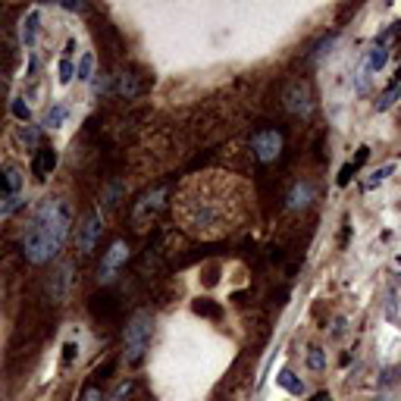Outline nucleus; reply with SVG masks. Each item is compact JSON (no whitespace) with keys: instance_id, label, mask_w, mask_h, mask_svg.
<instances>
[{"instance_id":"21","label":"nucleus","mask_w":401,"mask_h":401,"mask_svg":"<svg viewBox=\"0 0 401 401\" xmlns=\"http://www.w3.org/2000/svg\"><path fill=\"white\" fill-rule=\"evenodd\" d=\"M392 169H395L392 163H386V166H379L376 173H370V179L363 182V188H376V185H382V182H386L388 175H392Z\"/></svg>"},{"instance_id":"34","label":"nucleus","mask_w":401,"mask_h":401,"mask_svg":"<svg viewBox=\"0 0 401 401\" xmlns=\"http://www.w3.org/2000/svg\"><path fill=\"white\" fill-rule=\"evenodd\" d=\"M373 401H388V398H386V395H382V398H373Z\"/></svg>"},{"instance_id":"15","label":"nucleus","mask_w":401,"mask_h":401,"mask_svg":"<svg viewBox=\"0 0 401 401\" xmlns=\"http://www.w3.org/2000/svg\"><path fill=\"white\" fill-rule=\"evenodd\" d=\"M191 310L198 313V317H210V320H219L223 317V307L217 304V301H210V298H198L191 304Z\"/></svg>"},{"instance_id":"33","label":"nucleus","mask_w":401,"mask_h":401,"mask_svg":"<svg viewBox=\"0 0 401 401\" xmlns=\"http://www.w3.org/2000/svg\"><path fill=\"white\" fill-rule=\"evenodd\" d=\"M395 81H401V66H398V75H395Z\"/></svg>"},{"instance_id":"5","label":"nucleus","mask_w":401,"mask_h":401,"mask_svg":"<svg viewBox=\"0 0 401 401\" xmlns=\"http://www.w3.org/2000/svg\"><path fill=\"white\" fill-rule=\"evenodd\" d=\"M125 260H129V244L119 238V242L110 244V251L104 254V260H100L97 267V282L100 285H110L113 279H116V273L125 267Z\"/></svg>"},{"instance_id":"32","label":"nucleus","mask_w":401,"mask_h":401,"mask_svg":"<svg viewBox=\"0 0 401 401\" xmlns=\"http://www.w3.org/2000/svg\"><path fill=\"white\" fill-rule=\"evenodd\" d=\"M310 401H332V398H329V395H326V392H317Z\"/></svg>"},{"instance_id":"9","label":"nucleus","mask_w":401,"mask_h":401,"mask_svg":"<svg viewBox=\"0 0 401 401\" xmlns=\"http://www.w3.org/2000/svg\"><path fill=\"white\" fill-rule=\"evenodd\" d=\"M56 166V150L54 148H38L35 157H31V175H35L38 182H44L50 173H54Z\"/></svg>"},{"instance_id":"31","label":"nucleus","mask_w":401,"mask_h":401,"mask_svg":"<svg viewBox=\"0 0 401 401\" xmlns=\"http://www.w3.org/2000/svg\"><path fill=\"white\" fill-rule=\"evenodd\" d=\"M63 10H69V13H81V10H85V3H63Z\"/></svg>"},{"instance_id":"20","label":"nucleus","mask_w":401,"mask_h":401,"mask_svg":"<svg viewBox=\"0 0 401 401\" xmlns=\"http://www.w3.org/2000/svg\"><path fill=\"white\" fill-rule=\"evenodd\" d=\"M91 72H94V54H85L79 60V66H75V79L88 81V79H91Z\"/></svg>"},{"instance_id":"7","label":"nucleus","mask_w":401,"mask_h":401,"mask_svg":"<svg viewBox=\"0 0 401 401\" xmlns=\"http://www.w3.org/2000/svg\"><path fill=\"white\" fill-rule=\"evenodd\" d=\"M100 232H104V217H100V210H91L81 219V226H75V244H79L81 254H91Z\"/></svg>"},{"instance_id":"27","label":"nucleus","mask_w":401,"mask_h":401,"mask_svg":"<svg viewBox=\"0 0 401 401\" xmlns=\"http://www.w3.org/2000/svg\"><path fill=\"white\" fill-rule=\"evenodd\" d=\"M132 395V379H125V382H119L116 386V392L110 395V401H125Z\"/></svg>"},{"instance_id":"8","label":"nucleus","mask_w":401,"mask_h":401,"mask_svg":"<svg viewBox=\"0 0 401 401\" xmlns=\"http://www.w3.org/2000/svg\"><path fill=\"white\" fill-rule=\"evenodd\" d=\"M388 60V47L386 44H373V47L367 50V56L361 60V66H357V91H367V81L373 79V72H379L382 66H386Z\"/></svg>"},{"instance_id":"14","label":"nucleus","mask_w":401,"mask_h":401,"mask_svg":"<svg viewBox=\"0 0 401 401\" xmlns=\"http://www.w3.org/2000/svg\"><path fill=\"white\" fill-rule=\"evenodd\" d=\"M276 382H279L285 392H292V395H304V379H301V376H294L292 370H279Z\"/></svg>"},{"instance_id":"17","label":"nucleus","mask_w":401,"mask_h":401,"mask_svg":"<svg viewBox=\"0 0 401 401\" xmlns=\"http://www.w3.org/2000/svg\"><path fill=\"white\" fill-rule=\"evenodd\" d=\"M367 154H370V150H367V148H361V150H357V160H354V163H345L342 173H338V185H348V179L357 173V166H361V163L367 160Z\"/></svg>"},{"instance_id":"10","label":"nucleus","mask_w":401,"mask_h":401,"mask_svg":"<svg viewBox=\"0 0 401 401\" xmlns=\"http://www.w3.org/2000/svg\"><path fill=\"white\" fill-rule=\"evenodd\" d=\"M38 25H41V10H29V13H25V19H22V25H19V41H22L25 50L35 47Z\"/></svg>"},{"instance_id":"29","label":"nucleus","mask_w":401,"mask_h":401,"mask_svg":"<svg viewBox=\"0 0 401 401\" xmlns=\"http://www.w3.org/2000/svg\"><path fill=\"white\" fill-rule=\"evenodd\" d=\"M75 354H79V345H75V342H66V348H63V367H69Z\"/></svg>"},{"instance_id":"22","label":"nucleus","mask_w":401,"mask_h":401,"mask_svg":"<svg viewBox=\"0 0 401 401\" xmlns=\"http://www.w3.org/2000/svg\"><path fill=\"white\" fill-rule=\"evenodd\" d=\"M10 110H13V116L19 119V123H29V116H31V110H29V104H25L22 97H13V104H10Z\"/></svg>"},{"instance_id":"12","label":"nucleus","mask_w":401,"mask_h":401,"mask_svg":"<svg viewBox=\"0 0 401 401\" xmlns=\"http://www.w3.org/2000/svg\"><path fill=\"white\" fill-rule=\"evenodd\" d=\"M116 91L123 94L125 100H132V97H138V94L144 91V81H138L135 72H119L116 75Z\"/></svg>"},{"instance_id":"25","label":"nucleus","mask_w":401,"mask_h":401,"mask_svg":"<svg viewBox=\"0 0 401 401\" xmlns=\"http://www.w3.org/2000/svg\"><path fill=\"white\" fill-rule=\"evenodd\" d=\"M79 401H104V395H100V388H97V386H94V382H88V386H85V388H81Z\"/></svg>"},{"instance_id":"3","label":"nucleus","mask_w":401,"mask_h":401,"mask_svg":"<svg viewBox=\"0 0 401 401\" xmlns=\"http://www.w3.org/2000/svg\"><path fill=\"white\" fill-rule=\"evenodd\" d=\"M150 332H154V320H150L148 310H135L125 323V363L129 367H138L148 354L150 345Z\"/></svg>"},{"instance_id":"30","label":"nucleus","mask_w":401,"mask_h":401,"mask_svg":"<svg viewBox=\"0 0 401 401\" xmlns=\"http://www.w3.org/2000/svg\"><path fill=\"white\" fill-rule=\"evenodd\" d=\"M110 370H113V361H107L104 367H97V370H94V376H100V379H104V376L110 373Z\"/></svg>"},{"instance_id":"4","label":"nucleus","mask_w":401,"mask_h":401,"mask_svg":"<svg viewBox=\"0 0 401 401\" xmlns=\"http://www.w3.org/2000/svg\"><path fill=\"white\" fill-rule=\"evenodd\" d=\"M251 148H254V157L260 163H276L282 157V132L279 129H257L251 135Z\"/></svg>"},{"instance_id":"24","label":"nucleus","mask_w":401,"mask_h":401,"mask_svg":"<svg viewBox=\"0 0 401 401\" xmlns=\"http://www.w3.org/2000/svg\"><path fill=\"white\" fill-rule=\"evenodd\" d=\"M72 75H75L72 60H69V56H63V60H60V81H63V85H69V81H72Z\"/></svg>"},{"instance_id":"26","label":"nucleus","mask_w":401,"mask_h":401,"mask_svg":"<svg viewBox=\"0 0 401 401\" xmlns=\"http://www.w3.org/2000/svg\"><path fill=\"white\" fill-rule=\"evenodd\" d=\"M338 41V35H329V38H323V41L317 44V50H313V60H323V54H329V47Z\"/></svg>"},{"instance_id":"2","label":"nucleus","mask_w":401,"mask_h":401,"mask_svg":"<svg viewBox=\"0 0 401 401\" xmlns=\"http://www.w3.org/2000/svg\"><path fill=\"white\" fill-rule=\"evenodd\" d=\"M169 191H173V185L169 182H160V185L148 188V191L138 194V200L132 204V226H135L138 232H144L148 226H154L157 219H160V213L166 210L169 204Z\"/></svg>"},{"instance_id":"6","label":"nucleus","mask_w":401,"mask_h":401,"mask_svg":"<svg viewBox=\"0 0 401 401\" xmlns=\"http://www.w3.org/2000/svg\"><path fill=\"white\" fill-rule=\"evenodd\" d=\"M282 104H285V110L292 113V116H310V110H313L310 85L301 81V79H294L292 85L285 88V94H282Z\"/></svg>"},{"instance_id":"13","label":"nucleus","mask_w":401,"mask_h":401,"mask_svg":"<svg viewBox=\"0 0 401 401\" xmlns=\"http://www.w3.org/2000/svg\"><path fill=\"white\" fill-rule=\"evenodd\" d=\"M19 185H22V173L6 163V166H3V198H16Z\"/></svg>"},{"instance_id":"1","label":"nucleus","mask_w":401,"mask_h":401,"mask_svg":"<svg viewBox=\"0 0 401 401\" xmlns=\"http://www.w3.org/2000/svg\"><path fill=\"white\" fill-rule=\"evenodd\" d=\"M69 226H72V213H69L66 200L44 198L22 232V257L29 263L54 260L69 238Z\"/></svg>"},{"instance_id":"11","label":"nucleus","mask_w":401,"mask_h":401,"mask_svg":"<svg viewBox=\"0 0 401 401\" xmlns=\"http://www.w3.org/2000/svg\"><path fill=\"white\" fill-rule=\"evenodd\" d=\"M313 194H317V188H313V182H298V185L288 191V210H304V207H310Z\"/></svg>"},{"instance_id":"16","label":"nucleus","mask_w":401,"mask_h":401,"mask_svg":"<svg viewBox=\"0 0 401 401\" xmlns=\"http://www.w3.org/2000/svg\"><path fill=\"white\" fill-rule=\"evenodd\" d=\"M398 97H401V81H392V85H388L386 91L379 94V100H376V110H379V113H386L388 107H392Z\"/></svg>"},{"instance_id":"18","label":"nucleus","mask_w":401,"mask_h":401,"mask_svg":"<svg viewBox=\"0 0 401 401\" xmlns=\"http://www.w3.org/2000/svg\"><path fill=\"white\" fill-rule=\"evenodd\" d=\"M63 119H66V107H63V104H54L47 113H44V129H60Z\"/></svg>"},{"instance_id":"23","label":"nucleus","mask_w":401,"mask_h":401,"mask_svg":"<svg viewBox=\"0 0 401 401\" xmlns=\"http://www.w3.org/2000/svg\"><path fill=\"white\" fill-rule=\"evenodd\" d=\"M307 367H310V370H326V351L323 348L307 351Z\"/></svg>"},{"instance_id":"28","label":"nucleus","mask_w":401,"mask_h":401,"mask_svg":"<svg viewBox=\"0 0 401 401\" xmlns=\"http://www.w3.org/2000/svg\"><path fill=\"white\" fill-rule=\"evenodd\" d=\"M19 204H22V198H19V194H16V198H3V207H0V217H10V213L16 210Z\"/></svg>"},{"instance_id":"19","label":"nucleus","mask_w":401,"mask_h":401,"mask_svg":"<svg viewBox=\"0 0 401 401\" xmlns=\"http://www.w3.org/2000/svg\"><path fill=\"white\" fill-rule=\"evenodd\" d=\"M38 135H41V132H38L35 125H29V123L16 129V138H19V141H22L25 148H35V150H38Z\"/></svg>"}]
</instances>
